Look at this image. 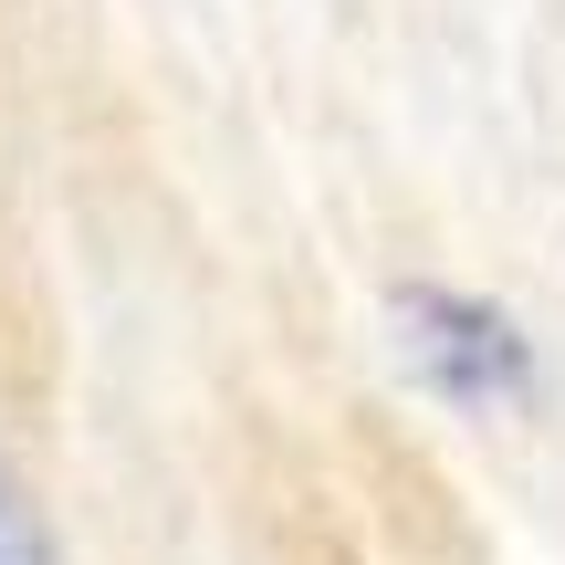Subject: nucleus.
Wrapping results in <instances>:
<instances>
[{
  "label": "nucleus",
  "instance_id": "obj_1",
  "mask_svg": "<svg viewBox=\"0 0 565 565\" xmlns=\"http://www.w3.org/2000/svg\"><path fill=\"white\" fill-rule=\"evenodd\" d=\"M387 335H398V366L450 408H524L534 398V335L503 303L461 294V282H398Z\"/></svg>",
  "mask_w": 565,
  "mask_h": 565
},
{
  "label": "nucleus",
  "instance_id": "obj_2",
  "mask_svg": "<svg viewBox=\"0 0 565 565\" xmlns=\"http://www.w3.org/2000/svg\"><path fill=\"white\" fill-rule=\"evenodd\" d=\"M0 565H32V534H21V503L0 492Z\"/></svg>",
  "mask_w": 565,
  "mask_h": 565
}]
</instances>
